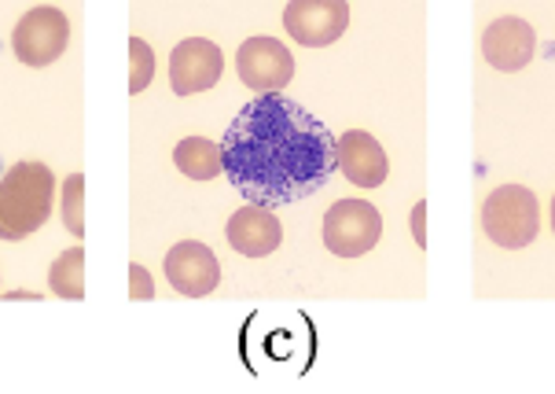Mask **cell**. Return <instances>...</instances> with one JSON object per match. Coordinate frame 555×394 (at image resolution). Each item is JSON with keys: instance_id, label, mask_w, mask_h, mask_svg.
<instances>
[{"instance_id": "obj_1", "label": "cell", "mask_w": 555, "mask_h": 394, "mask_svg": "<svg viewBox=\"0 0 555 394\" xmlns=\"http://www.w3.org/2000/svg\"><path fill=\"white\" fill-rule=\"evenodd\" d=\"M229 185L254 206H280L324 189L338 170V137L284 92L250 100L221 137Z\"/></svg>"}, {"instance_id": "obj_10", "label": "cell", "mask_w": 555, "mask_h": 394, "mask_svg": "<svg viewBox=\"0 0 555 394\" xmlns=\"http://www.w3.org/2000/svg\"><path fill=\"white\" fill-rule=\"evenodd\" d=\"M538 52V37H533V26L526 23L519 15H504L496 23L486 26L482 34V55L489 67L512 74V71H522L526 63L533 60Z\"/></svg>"}, {"instance_id": "obj_5", "label": "cell", "mask_w": 555, "mask_h": 394, "mask_svg": "<svg viewBox=\"0 0 555 394\" xmlns=\"http://www.w3.org/2000/svg\"><path fill=\"white\" fill-rule=\"evenodd\" d=\"M67 41H70V23H67V15L52 4L30 8V12L18 18V26L12 34L15 60L26 63V67H52V63L67 52Z\"/></svg>"}, {"instance_id": "obj_19", "label": "cell", "mask_w": 555, "mask_h": 394, "mask_svg": "<svg viewBox=\"0 0 555 394\" xmlns=\"http://www.w3.org/2000/svg\"><path fill=\"white\" fill-rule=\"evenodd\" d=\"M552 229H555V200H552Z\"/></svg>"}, {"instance_id": "obj_17", "label": "cell", "mask_w": 555, "mask_h": 394, "mask_svg": "<svg viewBox=\"0 0 555 394\" xmlns=\"http://www.w3.org/2000/svg\"><path fill=\"white\" fill-rule=\"evenodd\" d=\"M129 298H155V280L144 266H129Z\"/></svg>"}, {"instance_id": "obj_16", "label": "cell", "mask_w": 555, "mask_h": 394, "mask_svg": "<svg viewBox=\"0 0 555 394\" xmlns=\"http://www.w3.org/2000/svg\"><path fill=\"white\" fill-rule=\"evenodd\" d=\"M81 200H85V174H70L63 181V225H67V232H74V237H85Z\"/></svg>"}, {"instance_id": "obj_3", "label": "cell", "mask_w": 555, "mask_h": 394, "mask_svg": "<svg viewBox=\"0 0 555 394\" xmlns=\"http://www.w3.org/2000/svg\"><path fill=\"white\" fill-rule=\"evenodd\" d=\"M482 229L496 247L519 251L538 240L541 232V206L538 195L522 185H501L482 206Z\"/></svg>"}, {"instance_id": "obj_18", "label": "cell", "mask_w": 555, "mask_h": 394, "mask_svg": "<svg viewBox=\"0 0 555 394\" xmlns=\"http://www.w3.org/2000/svg\"><path fill=\"white\" fill-rule=\"evenodd\" d=\"M412 237H416L420 247H427V200L412 206Z\"/></svg>"}, {"instance_id": "obj_2", "label": "cell", "mask_w": 555, "mask_h": 394, "mask_svg": "<svg viewBox=\"0 0 555 394\" xmlns=\"http://www.w3.org/2000/svg\"><path fill=\"white\" fill-rule=\"evenodd\" d=\"M55 203V174L44 163H15L0 177V240H26L44 229Z\"/></svg>"}, {"instance_id": "obj_20", "label": "cell", "mask_w": 555, "mask_h": 394, "mask_svg": "<svg viewBox=\"0 0 555 394\" xmlns=\"http://www.w3.org/2000/svg\"><path fill=\"white\" fill-rule=\"evenodd\" d=\"M0 177H4V163H0Z\"/></svg>"}, {"instance_id": "obj_13", "label": "cell", "mask_w": 555, "mask_h": 394, "mask_svg": "<svg viewBox=\"0 0 555 394\" xmlns=\"http://www.w3.org/2000/svg\"><path fill=\"white\" fill-rule=\"evenodd\" d=\"M173 163H177V170L184 177H192V181H214L218 174H224L221 144H214V140H206V137L181 140V144L173 148Z\"/></svg>"}, {"instance_id": "obj_6", "label": "cell", "mask_w": 555, "mask_h": 394, "mask_svg": "<svg viewBox=\"0 0 555 394\" xmlns=\"http://www.w3.org/2000/svg\"><path fill=\"white\" fill-rule=\"evenodd\" d=\"M350 26V4L346 0H291L284 8V30L306 49L335 45Z\"/></svg>"}, {"instance_id": "obj_7", "label": "cell", "mask_w": 555, "mask_h": 394, "mask_svg": "<svg viewBox=\"0 0 555 394\" xmlns=\"http://www.w3.org/2000/svg\"><path fill=\"white\" fill-rule=\"evenodd\" d=\"M236 71L243 86L254 89L258 97H269V92H280L295 78V55L276 37H250L236 55Z\"/></svg>"}, {"instance_id": "obj_9", "label": "cell", "mask_w": 555, "mask_h": 394, "mask_svg": "<svg viewBox=\"0 0 555 394\" xmlns=\"http://www.w3.org/2000/svg\"><path fill=\"white\" fill-rule=\"evenodd\" d=\"M166 280L188 298H203L221 284V266L214 258V251L199 240H184L177 247H169L163 262Z\"/></svg>"}, {"instance_id": "obj_15", "label": "cell", "mask_w": 555, "mask_h": 394, "mask_svg": "<svg viewBox=\"0 0 555 394\" xmlns=\"http://www.w3.org/2000/svg\"><path fill=\"white\" fill-rule=\"evenodd\" d=\"M152 74H155V52L144 37H133L129 41V92H144L152 86Z\"/></svg>"}, {"instance_id": "obj_4", "label": "cell", "mask_w": 555, "mask_h": 394, "mask_svg": "<svg viewBox=\"0 0 555 394\" xmlns=\"http://www.w3.org/2000/svg\"><path fill=\"white\" fill-rule=\"evenodd\" d=\"M383 237V214L369 200H338L324 214V243L338 258H361Z\"/></svg>"}, {"instance_id": "obj_8", "label": "cell", "mask_w": 555, "mask_h": 394, "mask_svg": "<svg viewBox=\"0 0 555 394\" xmlns=\"http://www.w3.org/2000/svg\"><path fill=\"white\" fill-rule=\"evenodd\" d=\"M221 71L224 55L206 37H188L169 55V86H173L177 97H195V92L214 89L221 81Z\"/></svg>"}, {"instance_id": "obj_11", "label": "cell", "mask_w": 555, "mask_h": 394, "mask_svg": "<svg viewBox=\"0 0 555 394\" xmlns=\"http://www.w3.org/2000/svg\"><path fill=\"white\" fill-rule=\"evenodd\" d=\"M338 170L357 189H379L390 174L387 152L372 134L364 129H350V134L338 137Z\"/></svg>"}, {"instance_id": "obj_12", "label": "cell", "mask_w": 555, "mask_h": 394, "mask_svg": "<svg viewBox=\"0 0 555 394\" xmlns=\"http://www.w3.org/2000/svg\"><path fill=\"white\" fill-rule=\"evenodd\" d=\"M224 237H229V243L240 251V255L266 258V255H272V251L280 247V243H284V225H280V218L269 211V206L247 203L229 218Z\"/></svg>"}, {"instance_id": "obj_14", "label": "cell", "mask_w": 555, "mask_h": 394, "mask_svg": "<svg viewBox=\"0 0 555 394\" xmlns=\"http://www.w3.org/2000/svg\"><path fill=\"white\" fill-rule=\"evenodd\" d=\"M49 288L60 298H85V247L63 251L49 269Z\"/></svg>"}]
</instances>
